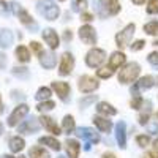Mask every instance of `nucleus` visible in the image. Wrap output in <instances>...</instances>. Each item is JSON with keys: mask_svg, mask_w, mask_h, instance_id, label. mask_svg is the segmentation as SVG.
<instances>
[{"mask_svg": "<svg viewBox=\"0 0 158 158\" xmlns=\"http://www.w3.org/2000/svg\"><path fill=\"white\" fill-rule=\"evenodd\" d=\"M95 11L100 18H108L114 16L120 11V3L118 0H95Z\"/></svg>", "mask_w": 158, "mask_h": 158, "instance_id": "obj_1", "label": "nucleus"}, {"mask_svg": "<svg viewBox=\"0 0 158 158\" xmlns=\"http://www.w3.org/2000/svg\"><path fill=\"white\" fill-rule=\"evenodd\" d=\"M36 10H38L40 15L43 18H46L48 21H56L60 15L59 6L52 2V0H43V2H40L36 5Z\"/></svg>", "mask_w": 158, "mask_h": 158, "instance_id": "obj_2", "label": "nucleus"}, {"mask_svg": "<svg viewBox=\"0 0 158 158\" xmlns=\"http://www.w3.org/2000/svg\"><path fill=\"white\" fill-rule=\"evenodd\" d=\"M139 71H141L139 63H136V62L127 63L125 67L120 70V73H118V81H120V84H130V82H133L135 79L139 76Z\"/></svg>", "mask_w": 158, "mask_h": 158, "instance_id": "obj_3", "label": "nucleus"}, {"mask_svg": "<svg viewBox=\"0 0 158 158\" xmlns=\"http://www.w3.org/2000/svg\"><path fill=\"white\" fill-rule=\"evenodd\" d=\"M104 59H106V52H104L103 49H90L87 52V56H85V63L89 65L90 68H97L100 67V65L104 62Z\"/></svg>", "mask_w": 158, "mask_h": 158, "instance_id": "obj_4", "label": "nucleus"}, {"mask_svg": "<svg viewBox=\"0 0 158 158\" xmlns=\"http://www.w3.org/2000/svg\"><path fill=\"white\" fill-rule=\"evenodd\" d=\"M135 30H136L135 24H128L122 32H118V33L115 35V43H117V46L120 48V49L127 48V46L130 44V40H131V36H133Z\"/></svg>", "mask_w": 158, "mask_h": 158, "instance_id": "obj_5", "label": "nucleus"}, {"mask_svg": "<svg viewBox=\"0 0 158 158\" xmlns=\"http://www.w3.org/2000/svg\"><path fill=\"white\" fill-rule=\"evenodd\" d=\"M100 82L95 77L92 76H81L79 77V90L84 92V94H90V92H95L98 89Z\"/></svg>", "mask_w": 158, "mask_h": 158, "instance_id": "obj_6", "label": "nucleus"}, {"mask_svg": "<svg viewBox=\"0 0 158 158\" xmlns=\"http://www.w3.org/2000/svg\"><path fill=\"white\" fill-rule=\"evenodd\" d=\"M74 68V57L70 54V52H65L62 56V60H60V67H59V74L60 76H67L73 71Z\"/></svg>", "mask_w": 158, "mask_h": 158, "instance_id": "obj_7", "label": "nucleus"}, {"mask_svg": "<svg viewBox=\"0 0 158 158\" xmlns=\"http://www.w3.org/2000/svg\"><path fill=\"white\" fill-rule=\"evenodd\" d=\"M79 38L82 40L85 44H95L97 43V32L92 25H82L79 29Z\"/></svg>", "mask_w": 158, "mask_h": 158, "instance_id": "obj_8", "label": "nucleus"}, {"mask_svg": "<svg viewBox=\"0 0 158 158\" xmlns=\"http://www.w3.org/2000/svg\"><path fill=\"white\" fill-rule=\"evenodd\" d=\"M27 114H29V106H27V104H19V106L13 111V114L8 117V125L10 127L18 125Z\"/></svg>", "mask_w": 158, "mask_h": 158, "instance_id": "obj_9", "label": "nucleus"}, {"mask_svg": "<svg viewBox=\"0 0 158 158\" xmlns=\"http://www.w3.org/2000/svg\"><path fill=\"white\" fill-rule=\"evenodd\" d=\"M76 135L79 138H84L87 139L89 142H94V144H98L100 142V136L95 130H92V128H87V127H82V128H77L76 130Z\"/></svg>", "mask_w": 158, "mask_h": 158, "instance_id": "obj_10", "label": "nucleus"}, {"mask_svg": "<svg viewBox=\"0 0 158 158\" xmlns=\"http://www.w3.org/2000/svg\"><path fill=\"white\" fill-rule=\"evenodd\" d=\"M40 123H41L49 133H52V135H62V130H60V127L54 122V118H51V117H48V115H43V117H40Z\"/></svg>", "mask_w": 158, "mask_h": 158, "instance_id": "obj_11", "label": "nucleus"}, {"mask_svg": "<svg viewBox=\"0 0 158 158\" xmlns=\"http://www.w3.org/2000/svg\"><path fill=\"white\" fill-rule=\"evenodd\" d=\"M125 54L123 52H112L111 54V57H109V63H108V68L109 70H112V71H115V70H118L122 67V65L125 63Z\"/></svg>", "mask_w": 158, "mask_h": 158, "instance_id": "obj_12", "label": "nucleus"}, {"mask_svg": "<svg viewBox=\"0 0 158 158\" xmlns=\"http://www.w3.org/2000/svg\"><path fill=\"white\" fill-rule=\"evenodd\" d=\"M52 89L56 90V94L60 97L62 101H68V95L71 92V87L68 82H52Z\"/></svg>", "mask_w": 158, "mask_h": 158, "instance_id": "obj_13", "label": "nucleus"}, {"mask_svg": "<svg viewBox=\"0 0 158 158\" xmlns=\"http://www.w3.org/2000/svg\"><path fill=\"white\" fill-rule=\"evenodd\" d=\"M125 130H127L125 122H118L117 123V127H115V138H117V144H118L120 149L127 147V133H125Z\"/></svg>", "mask_w": 158, "mask_h": 158, "instance_id": "obj_14", "label": "nucleus"}, {"mask_svg": "<svg viewBox=\"0 0 158 158\" xmlns=\"http://www.w3.org/2000/svg\"><path fill=\"white\" fill-rule=\"evenodd\" d=\"M40 63L43 65L44 68H54L56 67V63H57V57H56V54L54 52H41L40 54Z\"/></svg>", "mask_w": 158, "mask_h": 158, "instance_id": "obj_15", "label": "nucleus"}, {"mask_svg": "<svg viewBox=\"0 0 158 158\" xmlns=\"http://www.w3.org/2000/svg\"><path fill=\"white\" fill-rule=\"evenodd\" d=\"M43 38H44L46 44H49L51 49L59 48V35L56 33L54 29H46V30H43Z\"/></svg>", "mask_w": 158, "mask_h": 158, "instance_id": "obj_16", "label": "nucleus"}, {"mask_svg": "<svg viewBox=\"0 0 158 158\" xmlns=\"http://www.w3.org/2000/svg\"><path fill=\"white\" fill-rule=\"evenodd\" d=\"M40 130V123L36 118H29L25 120L21 127H19V133H24V135H30L33 131H38Z\"/></svg>", "mask_w": 158, "mask_h": 158, "instance_id": "obj_17", "label": "nucleus"}, {"mask_svg": "<svg viewBox=\"0 0 158 158\" xmlns=\"http://www.w3.org/2000/svg\"><path fill=\"white\" fill-rule=\"evenodd\" d=\"M65 147H67V153H68L70 158H77L81 146H79V142H77L76 139H67V142H65Z\"/></svg>", "mask_w": 158, "mask_h": 158, "instance_id": "obj_18", "label": "nucleus"}, {"mask_svg": "<svg viewBox=\"0 0 158 158\" xmlns=\"http://www.w3.org/2000/svg\"><path fill=\"white\" fill-rule=\"evenodd\" d=\"M94 122H95V125H97V127L103 131V133H109V131H111L112 123H111L109 118H106V117H101V115H95V117H94Z\"/></svg>", "mask_w": 158, "mask_h": 158, "instance_id": "obj_19", "label": "nucleus"}, {"mask_svg": "<svg viewBox=\"0 0 158 158\" xmlns=\"http://www.w3.org/2000/svg\"><path fill=\"white\" fill-rule=\"evenodd\" d=\"M18 18H19V21H21L22 24L29 25L30 29H33V30L36 29V24L33 22L32 16H30V15H29V13L25 11V10H22V8H19V10H18Z\"/></svg>", "mask_w": 158, "mask_h": 158, "instance_id": "obj_20", "label": "nucleus"}, {"mask_svg": "<svg viewBox=\"0 0 158 158\" xmlns=\"http://www.w3.org/2000/svg\"><path fill=\"white\" fill-rule=\"evenodd\" d=\"M13 44V33L8 29L0 30V48H10Z\"/></svg>", "mask_w": 158, "mask_h": 158, "instance_id": "obj_21", "label": "nucleus"}, {"mask_svg": "<svg viewBox=\"0 0 158 158\" xmlns=\"http://www.w3.org/2000/svg\"><path fill=\"white\" fill-rule=\"evenodd\" d=\"M142 108H144V111L139 115V123L141 125H147L149 117H150V111H152V103L150 101H144L142 103Z\"/></svg>", "mask_w": 158, "mask_h": 158, "instance_id": "obj_22", "label": "nucleus"}, {"mask_svg": "<svg viewBox=\"0 0 158 158\" xmlns=\"http://www.w3.org/2000/svg\"><path fill=\"white\" fill-rule=\"evenodd\" d=\"M24 147H25V142H24L22 138L15 136V138H11V139H10V149H11V152L18 153V152H21Z\"/></svg>", "mask_w": 158, "mask_h": 158, "instance_id": "obj_23", "label": "nucleus"}, {"mask_svg": "<svg viewBox=\"0 0 158 158\" xmlns=\"http://www.w3.org/2000/svg\"><path fill=\"white\" fill-rule=\"evenodd\" d=\"M97 111H98L100 114H103V115H115V114H117L115 108H112L109 103H104V101L98 103V106H97Z\"/></svg>", "mask_w": 158, "mask_h": 158, "instance_id": "obj_24", "label": "nucleus"}, {"mask_svg": "<svg viewBox=\"0 0 158 158\" xmlns=\"http://www.w3.org/2000/svg\"><path fill=\"white\" fill-rule=\"evenodd\" d=\"M40 144H44V146L51 147L52 150H60V149H62L60 142H59L56 138H49V136H46V138H40Z\"/></svg>", "mask_w": 158, "mask_h": 158, "instance_id": "obj_25", "label": "nucleus"}, {"mask_svg": "<svg viewBox=\"0 0 158 158\" xmlns=\"http://www.w3.org/2000/svg\"><path fill=\"white\" fill-rule=\"evenodd\" d=\"M74 128H76V125H74L73 115H65V118H63V131L67 135H70V133L74 131Z\"/></svg>", "mask_w": 158, "mask_h": 158, "instance_id": "obj_26", "label": "nucleus"}, {"mask_svg": "<svg viewBox=\"0 0 158 158\" xmlns=\"http://www.w3.org/2000/svg\"><path fill=\"white\" fill-rule=\"evenodd\" d=\"M153 85H155V79H153L152 76H144V77H141V81L136 84L138 90H139V89H152Z\"/></svg>", "mask_w": 158, "mask_h": 158, "instance_id": "obj_27", "label": "nucleus"}, {"mask_svg": "<svg viewBox=\"0 0 158 158\" xmlns=\"http://www.w3.org/2000/svg\"><path fill=\"white\" fill-rule=\"evenodd\" d=\"M29 156L30 158H51L49 153L43 149V147H32L29 150Z\"/></svg>", "mask_w": 158, "mask_h": 158, "instance_id": "obj_28", "label": "nucleus"}, {"mask_svg": "<svg viewBox=\"0 0 158 158\" xmlns=\"http://www.w3.org/2000/svg\"><path fill=\"white\" fill-rule=\"evenodd\" d=\"M16 57L21 62H29L30 60V52H29V49L25 48V46H19L16 49Z\"/></svg>", "mask_w": 158, "mask_h": 158, "instance_id": "obj_29", "label": "nucleus"}, {"mask_svg": "<svg viewBox=\"0 0 158 158\" xmlns=\"http://www.w3.org/2000/svg\"><path fill=\"white\" fill-rule=\"evenodd\" d=\"M144 32L149 35H158V21H152L144 25Z\"/></svg>", "mask_w": 158, "mask_h": 158, "instance_id": "obj_30", "label": "nucleus"}, {"mask_svg": "<svg viewBox=\"0 0 158 158\" xmlns=\"http://www.w3.org/2000/svg\"><path fill=\"white\" fill-rule=\"evenodd\" d=\"M56 108V103L54 101H51V100H44L43 103H40L38 106H36V109L40 111V112H46V111H51V109H54Z\"/></svg>", "mask_w": 158, "mask_h": 158, "instance_id": "obj_31", "label": "nucleus"}, {"mask_svg": "<svg viewBox=\"0 0 158 158\" xmlns=\"http://www.w3.org/2000/svg\"><path fill=\"white\" fill-rule=\"evenodd\" d=\"M49 97H51V89H48V87H41V89L36 92V95H35V98H36L38 101L49 100Z\"/></svg>", "mask_w": 158, "mask_h": 158, "instance_id": "obj_32", "label": "nucleus"}, {"mask_svg": "<svg viewBox=\"0 0 158 158\" xmlns=\"http://www.w3.org/2000/svg\"><path fill=\"white\" fill-rule=\"evenodd\" d=\"M13 74H15L16 77H22V79H27L29 77V70L27 68H19V67H16V68H13Z\"/></svg>", "mask_w": 158, "mask_h": 158, "instance_id": "obj_33", "label": "nucleus"}, {"mask_svg": "<svg viewBox=\"0 0 158 158\" xmlns=\"http://www.w3.org/2000/svg\"><path fill=\"white\" fill-rule=\"evenodd\" d=\"M147 13L149 15H158V0H149L147 2Z\"/></svg>", "mask_w": 158, "mask_h": 158, "instance_id": "obj_34", "label": "nucleus"}, {"mask_svg": "<svg viewBox=\"0 0 158 158\" xmlns=\"http://www.w3.org/2000/svg\"><path fill=\"white\" fill-rule=\"evenodd\" d=\"M147 60H149V63L152 65L153 68H156V70H158V52H156V51L150 52L149 57H147Z\"/></svg>", "mask_w": 158, "mask_h": 158, "instance_id": "obj_35", "label": "nucleus"}, {"mask_svg": "<svg viewBox=\"0 0 158 158\" xmlns=\"http://www.w3.org/2000/svg\"><path fill=\"white\" fill-rule=\"evenodd\" d=\"M136 142L141 147H147V144L150 142V138L147 135H139V136H136Z\"/></svg>", "mask_w": 158, "mask_h": 158, "instance_id": "obj_36", "label": "nucleus"}, {"mask_svg": "<svg viewBox=\"0 0 158 158\" xmlns=\"http://www.w3.org/2000/svg\"><path fill=\"white\" fill-rule=\"evenodd\" d=\"M97 76L101 77V79H108L112 76V70L109 68H101V70H97Z\"/></svg>", "mask_w": 158, "mask_h": 158, "instance_id": "obj_37", "label": "nucleus"}, {"mask_svg": "<svg viewBox=\"0 0 158 158\" xmlns=\"http://www.w3.org/2000/svg\"><path fill=\"white\" fill-rule=\"evenodd\" d=\"M87 0H74L73 2V11H82V8H85Z\"/></svg>", "mask_w": 158, "mask_h": 158, "instance_id": "obj_38", "label": "nucleus"}, {"mask_svg": "<svg viewBox=\"0 0 158 158\" xmlns=\"http://www.w3.org/2000/svg\"><path fill=\"white\" fill-rule=\"evenodd\" d=\"M142 103H144V100L139 95H136V98L131 101V108H133V109H141L142 108Z\"/></svg>", "mask_w": 158, "mask_h": 158, "instance_id": "obj_39", "label": "nucleus"}, {"mask_svg": "<svg viewBox=\"0 0 158 158\" xmlns=\"http://www.w3.org/2000/svg\"><path fill=\"white\" fill-rule=\"evenodd\" d=\"M30 48H32V51L35 52V54H41V52H43V49H41V44H40V43H36V41H32L30 43Z\"/></svg>", "mask_w": 158, "mask_h": 158, "instance_id": "obj_40", "label": "nucleus"}, {"mask_svg": "<svg viewBox=\"0 0 158 158\" xmlns=\"http://www.w3.org/2000/svg\"><path fill=\"white\" fill-rule=\"evenodd\" d=\"M94 101H97V97L95 95H92V97H89V98H85V100H82L81 101V108H87L90 103H94Z\"/></svg>", "mask_w": 158, "mask_h": 158, "instance_id": "obj_41", "label": "nucleus"}, {"mask_svg": "<svg viewBox=\"0 0 158 158\" xmlns=\"http://www.w3.org/2000/svg\"><path fill=\"white\" fill-rule=\"evenodd\" d=\"M144 44H146V43H144L142 40H138V41H135L133 44H131V49H133V51H141L144 48Z\"/></svg>", "mask_w": 158, "mask_h": 158, "instance_id": "obj_42", "label": "nucleus"}, {"mask_svg": "<svg viewBox=\"0 0 158 158\" xmlns=\"http://www.w3.org/2000/svg\"><path fill=\"white\" fill-rule=\"evenodd\" d=\"M10 11H11V6L5 5L3 2H0V15H10Z\"/></svg>", "mask_w": 158, "mask_h": 158, "instance_id": "obj_43", "label": "nucleus"}, {"mask_svg": "<svg viewBox=\"0 0 158 158\" xmlns=\"http://www.w3.org/2000/svg\"><path fill=\"white\" fill-rule=\"evenodd\" d=\"M81 19H82L84 22H90L92 19H94V16H92V15H90V13H85V11H84V13H82V15H81Z\"/></svg>", "mask_w": 158, "mask_h": 158, "instance_id": "obj_44", "label": "nucleus"}, {"mask_svg": "<svg viewBox=\"0 0 158 158\" xmlns=\"http://www.w3.org/2000/svg\"><path fill=\"white\" fill-rule=\"evenodd\" d=\"M5 65H6V56L0 52V68H5Z\"/></svg>", "mask_w": 158, "mask_h": 158, "instance_id": "obj_45", "label": "nucleus"}, {"mask_svg": "<svg viewBox=\"0 0 158 158\" xmlns=\"http://www.w3.org/2000/svg\"><path fill=\"white\" fill-rule=\"evenodd\" d=\"M71 38H73V33H71V30H65V33H63V40H65V41H70Z\"/></svg>", "mask_w": 158, "mask_h": 158, "instance_id": "obj_46", "label": "nucleus"}, {"mask_svg": "<svg viewBox=\"0 0 158 158\" xmlns=\"http://www.w3.org/2000/svg\"><path fill=\"white\" fill-rule=\"evenodd\" d=\"M103 158H115V155H114V153L106 152V153H103Z\"/></svg>", "mask_w": 158, "mask_h": 158, "instance_id": "obj_47", "label": "nucleus"}, {"mask_svg": "<svg viewBox=\"0 0 158 158\" xmlns=\"http://www.w3.org/2000/svg\"><path fill=\"white\" fill-rule=\"evenodd\" d=\"M133 3H136V5H142V3H146V0H131Z\"/></svg>", "mask_w": 158, "mask_h": 158, "instance_id": "obj_48", "label": "nucleus"}, {"mask_svg": "<svg viewBox=\"0 0 158 158\" xmlns=\"http://www.w3.org/2000/svg\"><path fill=\"white\" fill-rule=\"evenodd\" d=\"M144 158H158V156H156L155 153H147V155L144 156Z\"/></svg>", "mask_w": 158, "mask_h": 158, "instance_id": "obj_49", "label": "nucleus"}, {"mask_svg": "<svg viewBox=\"0 0 158 158\" xmlns=\"http://www.w3.org/2000/svg\"><path fill=\"white\" fill-rule=\"evenodd\" d=\"M153 149H155V152H158V139L153 142Z\"/></svg>", "mask_w": 158, "mask_h": 158, "instance_id": "obj_50", "label": "nucleus"}, {"mask_svg": "<svg viewBox=\"0 0 158 158\" xmlns=\"http://www.w3.org/2000/svg\"><path fill=\"white\" fill-rule=\"evenodd\" d=\"M3 112V104H2V100H0V114Z\"/></svg>", "mask_w": 158, "mask_h": 158, "instance_id": "obj_51", "label": "nucleus"}, {"mask_svg": "<svg viewBox=\"0 0 158 158\" xmlns=\"http://www.w3.org/2000/svg\"><path fill=\"white\" fill-rule=\"evenodd\" d=\"M3 133V127H2V123H0V135Z\"/></svg>", "mask_w": 158, "mask_h": 158, "instance_id": "obj_52", "label": "nucleus"}, {"mask_svg": "<svg viewBox=\"0 0 158 158\" xmlns=\"http://www.w3.org/2000/svg\"><path fill=\"white\" fill-rule=\"evenodd\" d=\"M3 158H15V156H11V155H5Z\"/></svg>", "mask_w": 158, "mask_h": 158, "instance_id": "obj_53", "label": "nucleus"}, {"mask_svg": "<svg viewBox=\"0 0 158 158\" xmlns=\"http://www.w3.org/2000/svg\"><path fill=\"white\" fill-rule=\"evenodd\" d=\"M153 44H155V46H158V40H156V41H155V43H153Z\"/></svg>", "mask_w": 158, "mask_h": 158, "instance_id": "obj_54", "label": "nucleus"}, {"mask_svg": "<svg viewBox=\"0 0 158 158\" xmlns=\"http://www.w3.org/2000/svg\"><path fill=\"white\" fill-rule=\"evenodd\" d=\"M19 158H27V156H19Z\"/></svg>", "mask_w": 158, "mask_h": 158, "instance_id": "obj_55", "label": "nucleus"}, {"mask_svg": "<svg viewBox=\"0 0 158 158\" xmlns=\"http://www.w3.org/2000/svg\"><path fill=\"white\" fill-rule=\"evenodd\" d=\"M59 158H65V156H59Z\"/></svg>", "mask_w": 158, "mask_h": 158, "instance_id": "obj_56", "label": "nucleus"}, {"mask_svg": "<svg viewBox=\"0 0 158 158\" xmlns=\"http://www.w3.org/2000/svg\"><path fill=\"white\" fill-rule=\"evenodd\" d=\"M60 2H63V0H60Z\"/></svg>", "mask_w": 158, "mask_h": 158, "instance_id": "obj_57", "label": "nucleus"}, {"mask_svg": "<svg viewBox=\"0 0 158 158\" xmlns=\"http://www.w3.org/2000/svg\"><path fill=\"white\" fill-rule=\"evenodd\" d=\"M156 117H158V114H156Z\"/></svg>", "mask_w": 158, "mask_h": 158, "instance_id": "obj_58", "label": "nucleus"}, {"mask_svg": "<svg viewBox=\"0 0 158 158\" xmlns=\"http://www.w3.org/2000/svg\"><path fill=\"white\" fill-rule=\"evenodd\" d=\"M156 84H158V82H156Z\"/></svg>", "mask_w": 158, "mask_h": 158, "instance_id": "obj_59", "label": "nucleus"}]
</instances>
